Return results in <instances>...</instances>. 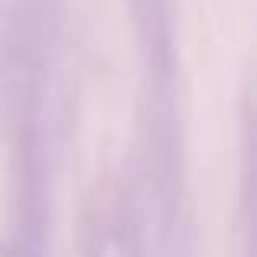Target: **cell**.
Instances as JSON below:
<instances>
[]
</instances>
